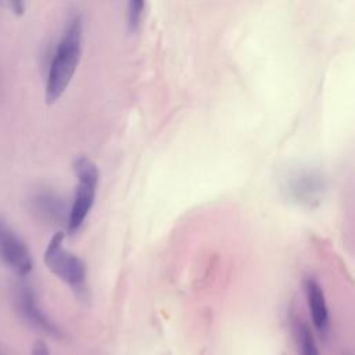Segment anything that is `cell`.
<instances>
[{
  "instance_id": "obj_1",
  "label": "cell",
  "mask_w": 355,
  "mask_h": 355,
  "mask_svg": "<svg viewBox=\"0 0 355 355\" xmlns=\"http://www.w3.org/2000/svg\"><path fill=\"white\" fill-rule=\"evenodd\" d=\"M82 18L75 15L68 21L49 68L44 92L47 104L62 96L75 75L82 54Z\"/></svg>"
},
{
  "instance_id": "obj_2",
  "label": "cell",
  "mask_w": 355,
  "mask_h": 355,
  "mask_svg": "<svg viewBox=\"0 0 355 355\" xmlns=\"http://www.w3.org/2000/svg\"><path fill=\"white\" fill-rule=\"evenodd\" d=\"M73 171L78 179L73 202L67 216V229L69 233H75L86 220L94 198L98 184V169L96 164L87 157H79L73 164Z\"/></svg>"
},
{
  "instance_id": "obj_3",
  "label": "cell",
  "mask_w": 355,
  "mask_h": 355,
  "mask_svg": "<svg viewBox=\"0 0 355 355\" xmlns=\"http://www.w3.org/2000/svg\"><path fill=\"white\" fill-rule=\"evenodd\" d=\"M46 266L62 282L75 290L83 287L86 280L85 262L64 247V233L57 232L49 241L44 255Z\"/></svg>"
},
{
  "instance_id": "obj_4",
  "label": "cell",
  "mask_w": 355,
  "mask_h": 355,
  "mask_svg": "<svg viewBox=\"0 0 355 355\" xmlns=\"http://www.w3.org/2000/svg\"><path fill=\"white\" fill-rule=\"evenodd\" d=\"M0 259L19 276L32 270V257L19 236L0 219Z\"/></svg>"
},
{
  "instance_id": "obj_5",
  "label": "cell",
  "mask_w": 355,
  "mask_h": 355,
  "mask_svg": "<svg viewBox=\"0 0 355 355\" xmlns=\"http://www.w3.org/2000/svg\"><path fill=\"white\" fill-rule=\"evenodd\" d=\"M305 294L313 326L318 331L324 333L329 327V309L323 288L316 279L308 277L305 280Z\"/></svg>"
},
{
  "instance_id": "obj_6",
  "label": "cell",
  "mask_w": 355,
  "mask_h": 355,
  "mask_svg": "<svg viewBox=\"0 0 355 355\" xmlns=\"http://www.w3.org/2000/svg\"><path fill=\"white\" fill-rule=\"evenodd\" d=\"M19 308L24 318L36 329H40L49 334H57L55 326L47 319V316L40 311V308L36 304L35 295L31 290L25 288L21 291L19 295Z\"/></svg>"
},
{
  "instance_id": "obj_7",
  "label": "cell",
  "mask_w": 355,
  "mask_h": 355,
  "mask_svg": "<svg viewBox=\"0 0 355 355\" xmlns=\"http://www.w3.org/2000/svg\"><path fill=\"white\" fill-rule=\"evenodd\" d=\"M293 331L300 355H320L309 326L302 319H295Z\"/></svg>"
},
{
  "instance_id": "obj_8",
  "label": "cell",
  "mask_w": 355,
  "mask_h": 355,
  "mask_svg": "<svg viewBox=\"0 0 355 355\" xmlns=\"http://www.w3.org/2000/svg\"><path fill=\"white\" fill-rule=\"evenodd\" d=\"M143 8H144V3L141 0H132L128 4V10H126V24H128V29L135 32L141 21V15H143Z\"/></svg>"
},
{
  "instance_id": "obj_9",
  "label": "cell",
  "mask_w": 355,
  "mask_h": 355,
  "mask_svg": "<svg viewBox=\"0 0 355 355\" xmlns=\"http://www.w3.org/2000/svg\"><path fill=\"white\" fill-rule=\"evenodd\" d=\"M32 355H50V352H49V347L46 345V343H44V341L37 340V341L33 344Z\"/></svg>"
}]
</instances>
